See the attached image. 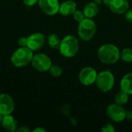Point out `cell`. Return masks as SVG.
I'll return each mask as SVG.
<instances>
[{"mask_svg":"<svg viewBox=\"0 0 132 132\" xmlns=\"http://www.w3.org/2000/svg\"><path fill=\"white\" fill-rule=\"evenodd\" d=\"M126 118L128 121H132V110L126 111Z\"/></svg>","mask_w":132,"mask_h":132,"instance_id":"26","label":"cell"},{"mask_svg":"<svg viewBox=\"0 0 132 132\" xmlns=\"http://www.w3.org/2000/svg\"><path fill=\"white\" fill-rule=\"evenodd\" d=\"M15 108L13 98L8 94H0V114L3 116L11 114Z\"/></svg>","mask_w":132,"mask_h":132,"instance_id":"11","label":"cell"},{"mask_svg":"<svg viewBox=\"0 0 132 132\" xmlns=\"http://www.w3.org/2000/svg\"><path fill=\"white\" fill-rule=\"evenodd\" d=\"M102 1H103V0H94V2L95 3H97V5H100L102 3Z\"/></svg>","mask_w":132,"mask_h":132,"instance_id":"30","label":"cell"},{"mask_svg":"<svg viewBox=\"0 0 132 132\" xmlns=\"http://www.w3.org/2000/svg\"><path fill=\"white\" fill-rule=\"evenodd\" d=\"M114 84V75L111 70H105L98 73L95 84L100 91L102 93H108L111 91L113 89Z\"/></svg>","mask_w":132,"mask_h":132,"instance_id":"5","label":"cell"},{"mask_svg":"<svg viewBox=\"0 0 132 132\" xmlns=\"http://www.w3.org/2000/svg\"><path fill=\"white\" fill-rule=\"evenodd\" d=\"M101 131L102 132H114L115 131V128L114 127L111 125V124H106L104 125L102 128H101Z\"/></svg>","mask_w":132,"mask_h":132,"instance_id":"22","label":"cell"},{"mask_svg":"<svg viewBox=\"0 0 132 132\" xmlns=\"http://www.w3.org/2000/svg\"><path fill=\"white\" fill-rule=\"evenodd\" d=\"M39 6L40 9L48 15H54L59 12L60 2L59 0H39Z\"/></svg>","mask_w":132,"mask_h":132,"instance_id":"10","label":"cell"},{"mask_svg":"<svg viewBox=\"0 0 132 132\" xmlns=\"http://www.w3.org/2000/svg\"><path fill=\"white\" fill-rule=\"evenodd\" d=\"M61 43V39L56 33H51L47 38V43L49 46L52 49L57 50L60 47Z\"/></svg>","mask_w":132,"mask_h":132,"instance_id":"17","label":"cell"},{"mask_svg":"<svg viewBox=\"0 0 132 132\" xmlns=\"http://www.w3.org/2000/svg\"><path fill=\"white\" fill-rule=\"evenodd\" d=\"M18 44L19 46H27V37H20L18 40Z\"/></svg>","mask_w":132,"mask_h":132,"instance_id":"23","label":"cell"},{"mask_svg":"<svg viewBox=\"0 0 132 132\" xmlns=\"http://www.w3.org/2000/svg\"><path fill=\"white\" fill-rule=\"evenodd\" d=\"M129 2L128 0H111L108 5L111 11L118 15L125 14L129 9Z\"/></svg>","mask_w":132,"mask_h":132,"instance_id":"12","label":"cell"},{"mask_svg":"<svg viewBox=\"0 0 132 132\" xmlns=\"http://www.w3.org/2000/svg\"><path fill=\"white\" fill-rule=\"evenodd\" d=\"M106 113L108 117L115 123L122 122L126 119V110L123 106L116 103L109 104L107 108Z\"/></svg>","mask_w":132,"mask_h":132,"instance_id":"7","label":"cell"},{"mask_svg":"<svg viewBox=\"0 0 132 132\" xmlns=\"http://www.w3.org/2000/svg\"><path fill=\"white\" fill-rule=\"evenodd\" d=\"M97 74L98 73L96 69L91 67H86L80 70L78 75V79L81 84L88 87L95 84Z\"/></svg>","mask_w":132,"mask_h":132,"instance_id":"8","label":"cell"},{"mask_svg":"<svg viewBox=\"0 0 132 132\" xmlns=\"http://www.w3.org/2000/svg\"><path fill=\"white\" fill-rule=\"evenodd\" d=\"M97 56L100 61L104 64H114L121 58V51L114 44L106 43L98 49Z\"/></svg>","mask_w":132,"mask_h":132,"instance_id":"1","label":"cell"},{"mask_svg":"<svg viewBox=\"0 0 132 132\" xmlns=\"http://www.w3.org/2000/svg\"><path fill=\"white\" fill-rule=\"evenodd\" d=\"M100 11L99 5L95 3L94 2H90L86 4L83 9V12L86 18L93 19L98 14Z\"/></svg>","mask_w":132,"mask_h":132,"instance_id":"15","label":"cell"},{"mask_svg":"<svg viewBox=\"0 0 132 132\" xmlns=\"http://www.w3.org/2000/svg\"><path fill=\"white\" fill-rule=\"evenodd\" d=\"M46 43L45 36L41 32H34L27 37V47L32 51L39 50Z\"/></svg>","mask_w":132,"mask_h":132,"instance_id":"9","label":"cell"},{"mask_svg":"<svg viewBox=\"0 0 132 132\" xmlns=\"http://www.w3.org/2000/svg\"><path fill=\"white\" fill-rule=\"evenodd\" d=\"M77 3L73 0H67L60 5L59 12L63 16H69L77 10Z\"/></svg>","mask_w":132,"mask_h":132,"instance_id":"13","label":"cell"},{"mask_svg":"<svg viewBox=\"0 0 132 132\" xmlns=\"http://www.w3.org/2000/svg\"><path fill=\"white\" fill-rule=\"evenodd\" d=\"M97 32V25L93 19L85 18L78 24L77 33L79 38L84 42L91 40Z\"/></svg>","mask_w":132,"mask_h":132,"instance_id":"3","label":"cell"},{"mask_svg":"<svg viewBox=\"0 0 132 132\" xmlns=\"http://www.w3.org/2000/svg\"><path fill=\"white\" fill-rule=\"evenodd\" d=\"M17 131L19 132H29L30 131V130L28 128H26V127H21V128H18L17 129Z\"/></svg>","mask_w":132,"mask_h":132,"instance_id":"27","label":"cell"},{"mask_svg":"<svg viewBox=\"0 0 132 132\" xmlns=\"http://www.w3.org/2000/svg\"><path fill=\"white\" fill-rule=\"evenodd\" d=\"M31 63L36 70L39 72H46L52 66V60L46 54L39 53L33 55Z\"/></svg>","mask_w":132,"mask_h":132,"instance_id":"6","label":"cell"},{"mask_svg":"<svg viewBox=\"0 0 132 132\" xmlns=\"http://www.w3.org/2000/svg\"><path fill=\"white\" fill-rule=\"evenodd\" d=\"M129 96L130 95H128L127 93L121 90V91L117 93L114 97V103L121 106L125 105L129 101Z\"/></svg>","mask_w":132,"mask_h":132,"instance_id":"18","label":"cell"},{"mask_svg":"<svg viewBox=\"0 0 132 132\" xmlns=\"http://www.w3.org/2000/svg\"><path fill=\"white\" fill-rule=\"evenodd\" d=\"M39 0H22L23 3L27 6H32L38 2Z\"/></svg>","mask_w":132,"mask_h":132,"instance_id":"25","label":"cell"},{"mask_svg":"<svg viewBox=\"0 0 132 132\" xmlns=\"http://www.w3.org/2000/svg\"><path fill=\"white\" fill-rule=\"evenodd\" d=\"M1 124L2 125V128L7 131L13 132L17 131L18 129V123L15 118L11 114L3 116Z\"/></svg>","mask_w":132,"mask_h":132,"instance_id":"14","label":"cell"},{"mask_svg":"<svg viewBox=\"0 0 132 132\" xmlns=\"http://www.w3.org/2000/svg\"><path fill=\"white\" fill-rule=\"evenodd\" d=\"M62 56L67 58H71L77 55L79 51V41L73 35H67L61 39L58 49Z\"/></svg>","mask_w":132,"mask_h":132,"instance_id":"2","label":"cell"},{"mask_svg":"<svg viewBox=\"0 0 132 132\" xmlns=\"http://www.w3.org/2000/svg\"><path fill=\"white\" fill-rule=\"evenodd\" d=\"M102 2H103L105 5L108 6V5H109V4H110V2H111V0H103V1H102Z\"/></svg>","mask_w":132,"mask_h":132,"instance_id":"29","label":"cell"},{"mask_svg":"<svg viewBox=\"0 0 132 132\" xmlns=\"http://www.w3.org/2000/svg\"><path fill=\"white\" fill-rule=\"evenodd\" d=\"M125 14V19H126L129 22L132 23V9H128Z\"/></svg>","mask_w":132,"mask_h":132,"instance_id":"24","label":"cell"},{"mask_svg":"<svg viewBox=\"0 0 132 132\" xmlns=\"http://www.w3.org/2000/svg\"><path fill=\"white\" fill-rule=\"evenodd\" d=\"M49 73L53 77H59L62 75L63 73V69L61 67H60L57 64H52L50 68L49 69Z\"/></svg>","mask_w":132,"mask_h":132,"instance_id":"20","label":"cell"},{"mask_svg":"<svg viewBox=\"0 0 132 132\" xmlns=\"http://www.w3.org/2000/svg\"><path fill=\"white\" fill-rule=\"evenodd\" d=\"M121 59L125 63H132V48L126 47L121 51Z\"/></svg>","mask_w":132,"mask_h":132,"instance_id":"19","label":"cell"},{"mask_svg":"<svg viewBox=\"0 0 132 132\" xmlns=\"http://www.w3.org/2000/svg\"><path fill=\"white\" fill-rule=\"evenodd\" d=\"M72 15H73L74 20H75L76 22H77L78 23H79L80 22H81L84 19L86 18L85 15H84V12H83V11H80V10H78V9H77V10L73 12V14Z\"/></svg>","mask_w":132,"mask_h":132,"instance_id":"21","label":"cell"},{"mask_svg":"<svg viewBox=\"0 0 132 132\" xmlns=\"http://www.w3.org/2000/svg\"><path fill=\"white\" fill-rule=\"evenodd\" d=\"M33 132H46V131L44 129V128H40V127H38V128H35L33 131Z\"/></svg>","mask_w":132,"mask_h":132,"instance_id":"28","label":"cell"},{"mask_svg":"<svg viewBox=\"0 0 132 132\" xmlns=\"http://www.w3.org/2000/svg\"><path fill=\"white\" fill-rule=\"evenodd\" d=\"M2 118H3V115L2 114H0V124L2 123Z\"/></svg>","mask_w":132,"mask_h":132,"instance_id":"31","label":"cell"},{"mask_svg":"<svg viewBox=\"0 0 132 132\" xmlns=\"http://www.w3.org/2000/svg\"><path fill=\"white\" fill-rule=\"evenodd\" d=\"M33 51L27 46H19L11 56V62L15 67H23L32 62Z\"/></svg>","mask_w":132,"mask_h":132,"instance_id":"4","label":"cell"},{"mask_svg":"<svg viewBox=\"0 0 132 132\" xmlns=\"http://www.w3.org/2000/svg\"><path fill=\"white\" fill-rule=\"evenodd\" d=\"M120 87L128 95H132V72L124 75L120 82Z\"/></svg>","mask_w":132,"mask_h":132,"instance_id":"16","label":"cell"}]
</instances>
